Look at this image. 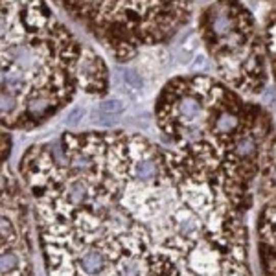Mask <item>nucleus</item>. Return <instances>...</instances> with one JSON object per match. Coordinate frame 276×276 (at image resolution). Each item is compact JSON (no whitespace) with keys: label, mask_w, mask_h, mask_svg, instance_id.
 I'll list each match as a JSON object with an SVG mask.
<instances>
[{"label":"nucleus","mask_w":276,"mask_h":276,"mask_svg":"<svg viewBox=\"0 0 276 276\" xmlns=\"http://www.w3.org/2000/svg\"><path fill=\"white\" fill-rule=\"evenodd\" d=\"M260 258L265 276H276V193L269 195L258 221Z\"/></svg>","instance_id":"nucleus-6"},{"label":"nucleus","mask_w":276,"mask_h":276,"mask_svg":"<svg viewBox=\"0 0 276 276\" xmlns=\"http://www.w3.org/2000/svg\"><path fill=\"white\" fill-rule=\"evenodd\" d=\"M260 175L263 179V188L271 195L276 193V134H272L271 140L267 142L265 151L262 156V170Z\"/></svg>","instance_id":"nucleus-8"},{"label":"nucleus","mask_w":276,"mask_h":276,"mask_svg":"<svg viewBox=\"0 0 276 276\" xmlns=\"http://www.w3.org/2000/svg\"><path fill=\"white\" fill-rule=\"evenodd\" d=\"M0 118L9 131H32L72 103L81 90L85 44L46 0H2Z\"/></svg>","instance_id":"nucleus-3"},{"label":"nucleus","mask_w":276,"mask_h":276,"mask_svg":"<svg viewBox=\"0 0 276 276\" xmlns=\"http://www.w3.org/2000/svg\"><path fill=\"white\" fill-rule=\"evenodd\" d=\"M98 109H100L101 112H105V114L118 116L125 110V105L118 98H107V100H101L100 103H98Z\"/></svg>","instance_id":"nucleus-10"},{"label":"nucleus","mask_w":276,"mask_h":276,"mask_svg":"<svg viewBox=\"0 0 276 276\" xmlns=\"http://www.w3.org/2000/svg\"><path fill=\"white\" fill-rule=\"evenodd\" d=\"M155 122L170 140L166 156L216 182L243 210L272 136L265 109L216 76L184 74L160 88Z\"/></svg>","instance_id":"nucleus-2"},{"label":"nucleus","mask_w":276,"mask_h":276,"mask_svg":"<svg viewBox=\"0 0 276 276\" xmlns=\"http://www.w3.org/2000/svg\"><path fill=\"white\" fill-rule=\"evenodd\" d=\"M79 79H81V92L85 94L101 98L109 92V68L105 61L88 46H85L83 50Z\"/></svg>","instance_id":"nucleus-7"},{"label":"nucleus","mask_w":276,"mask_h":276,"mask_svg":"<svg viewBox=\"0 0 276 276\" xmlns=\"http://www.w3.org/2000/svg\"><path fill=\"white\" fill-rule=\"evenodd\" d=\"M258 2H269V4H272V6L276 4V0H258Z\"/></svg>","instance_id":"nucleus-11"},{"label":"nucleus","mask_w":276,"mask_h":276,"mask_svg":"<svg viewBox=\"0 0 276 276\" xmlns=\"http://www.w3.org/2000/svg\"><path fill=\"white\" fill-rule=\"evenodd\" d=\"M197 35L216 78L245 98L265 92L271 76L265 37L241 0H210L199 11Z\"/></svg>","instance_id":"nucleus-5"},{"label":"nucleus","mask_w":276,"mask_h":276,"mask_svg":"<svg viewBox=\"0 0 276 276\" xmlns=\"http://www.w3.org/2000/svg\"><path fill=\"white\" fill-rule=\"evenodd\" d=\"M263 37H265L267 57H269V70H271V78L276 88V4L269 11L265 28H263Z\"/></svg>","instance_id":"nucleus-9"},{"label":"nucleus","mask_w":276,"mask_h":276,"mask_svg":"<svg viewBox=\"0 0 276 276\" xmlns=\"http://www.w3.org/2000/svg\"><path fill=\"white\" fill-rule=\"evenodd\" d=\"M118 63L164 44L190 20L193 0H54Z\"/></svg>","instance_id":"nucleus-4"},{"label":"nucleus","mask_w":276,"mask_h":276,"mask_svg":"<svg viewBox=\"0 0 276 276\" xmlns=\"http://www.w3.org/2000/svg\"><path fill=\"white\" fill-rule=\"evenodd\" d=\"M122 202L100 225L105 260L92 276H250L241 210L214 182L166 166L129 179Z\"/></svg>","instance_id":"nucleus-1"}]
</instances>
